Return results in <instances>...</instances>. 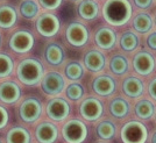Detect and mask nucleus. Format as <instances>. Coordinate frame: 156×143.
<instances>
[{
  "mask_svg": "<svg viewBox=\"0 0 156 143\" xmlns=\"http://www.w3.org/2000/svg\"><path fill=\"white\" fill-rule=\"evenodd\" d=\"M103 16L112 26H124L132 16V5L128 0H107L103 7Z\"/></svg>",
  "mask_w": 156,
  "mask_h": 143,
  "instance_id": "1",
  "label": "nucleus"
},
{
  "mask_svg": "<svg viewBox=\"0 0 156 143\" xmlns=\"http://www.w3.org/2000/svg\"><path fill=\"white\" fill-rule=\"evenodd\" d=\"M16 76L19 80L25 85H35L44 76V69L41 62L34 58L23 59L16 69Z\"/></svg>",
  "mask_w": 156,
  "mask_h": 143,
  "instance_id": "2",
  "label": "nucleus"
},
{
  "mask_svg": "<svg viewBox=\"0 0 156 143\" xmlns=\"http://www.w3.org/2000/svg\"><path fill=\"white\" fill-rule=\"evenodd\" d=\"M62 135L68 143H83L87 137V127L83 121L72 119L63 126Z\"/></svg>",
  "mask_w": 156,
  "mask_h": 143,
  "instance_id": "3",
  "label": "nucleus"
},
{
  "mask_svg": "<svg viewBox=\"0 0 156 143\" xmlns=\"http://www.w3.org/2000/svg\"><path fill=\"white\" fill-rule=\"evenodd\" d=\"M148 130L139 121H129L121 129V140L124 143H146Z\"/></svg>",
  "mask_w": 156,
  "mask_h": 143,
  "instance_id": "4",
  "label": "nucleus"
},
{
  "mask_svg": "<svg viewBox=\"0 0 156 143\" xmlns=\"http://www.w3.org/2000/svg\"><path fill=\"white\" fill-rule=\"evenodd\" d=\"M41 87L48 96H57L64 91L65 80L61 73L50 71L41 79Z\"/></svg>",
  "mask_w": 156,
  "mask_h": 143,
  "instance_id": "5",
  "label": "nucleus"
},
{
  "mask_svg": "<svg viewBox=\"0 0 156 143\" xmlns=\"http://www.w3.org/2000/svg\"><path fill=\"white\" fill-rule=\"evenodd\" d=\"M59 20L56 15L43 13L36 20V30L44 37H51L59 30Z\"/></svg>",
  "mask_w": 156,
  "mask_h": 143,
  "instance_id": "6",
  "label": "nucleus"
},
{
  "mask_svg": "<svg viewBox=\"0 0 156 143\" xmlns=\"http://www.w3.org/2000/svg\"><path fill=\"white\" fill-rule=\"evenodd\" d=\"M9 47L16 54H26L34 47V36L26 30L15 32L9 40Z\"/></svg>",
  "mask_w": 156,
  "mask_h": 143,
  "instance_id": "7",
  "label": "nucleus"
},
{
  "mask_svg": "<svg viewBox=\"0 0 156 143\" xmlns=\"http://www.w3.org/2000/svg\"><path fill=\"white\" fill-rule=\"evenodd\" d=\"M65 36L71 46L83 47L89 40V32L84 25L79 22H72L66 28Z\"/></svg>",
  "mask_w": 156,
  "mask_h": 143,
  "instance_id": "8",
  "label": "nucleus"
},
{
  "mask_svg": "<svg viewBox=\"0 0 156 143\" xmlns=\"http://www.w3.org/2000/svg\"><path fill=\"white\" fill-rule=\"evenodd\" d=\"M20 117L22 119V121L32 124L34 121H36L40 117L42 113V105L37 99L35 98H29L26 99L21 106H20Z\"/></svg>",
  "mask_w": 156,
  "mask_h": 143,
  "instance_id": "9",
  "label": "nucleus"
},
{
  "mask_svg": "<svg viewBox=\"0 0 156 143\" xmlns=\"http://www.w3.org/2000/svg\"><path fill=\"white\" fill-rule=\"evenodd\" d=\"M47 115L54 121H63L70 113V106L62 98H54L47 105Z\"/></svg>",
  "mask_w": 156,
  "mask_h": 143,
  "instance_id": "10",
  "label": "nucleus"
},
{
  "mask_svg": "<svg viewBox=\"0 0 156 143\" xmlns=\"http://www.w3.org/2000/svg\"><path fill=\"white\" fill-rule=\"evenodd\" d=\"M103 104L96 98L85 99L80 105V115L87 121H96L103 115Z\"/></svg>",
  "mask_w": 156,
  "mask_h": 143,
  "instance_id": "11",
  "label": "nucleus"
},
{
  "mask_svg": "<svg viewBox=\"0 0 156 143\" xmlns=\"http://www.w3.org/2000/svg\"><path fill=\"white\" fill-rule=\"evenodd\" d=\"M133 66L135 71L141 76H148L155 68V59L147 51H141L135 55L133 59Z\"/></svg>",
  "mask_w": 156,
  "mask_h": 143,
  "instance_id": "12",
  "label": "nucleus"
},
{
  "mask_svg": "<svg viewBox=\"0 0 156 143\" xmlns=\"http://www.w3.org/2000/svg\"><path fill=\"white\" fill-rule=\"evenodd\" d=\"M21 97V89L15 82L7 80L0 84V100L5 104H15Z\"/></svg>",
  "mask_w": 156,
  "mask_h": 143,
  "instance_id": "13",
  "label": "nucleus"
},
{
  "mask_svg": "<svg viewBox=\"0 0 156 143\" xmlns=\"http://www.w3.org/2000/svg\"><path fill=\"white\" fill-rule=\"evenodd\" d=\"M35 136L40 143H54L58 136V129L54 124L42 122L36 127Z\"/></svg>",
  "mask_w": 156,
  "mask_h": 143,
  "instance_id": "14",
  "label": "nucleus"
},
{
  "mask_svg": "<svg viewBox=\"0 0 156 143\" xmlns=\"http://www.w3.org/2000/svg\"><path fill=\"white\" fill-rule=\"evenodd\" d=\"M92 89L99 96L107 97L115 91V80L110 76H99L93 80Z\"/></svg>",
  "mask_w": 156,
  "mask_h": 143,
  "instance_id": "15",
  "label": "nucleus"
},
{
  "mask_svg": "<svg viewBox=\"0 0 156 143\" xmlns=\"http://www.w3.org/2000/svg\"><path fill=\"white\" fill-rule=\"evenodd\" d=\"M94 39H96V43L99 48H101L104 50H108V49H112L115 44L117 34L113 29H111L108 27H103L96 33Z\"/></svg>",
  "mask_w": 156,
  "mask_h": 143,
  "instance_id": "16",
  "label": "nucleus"
},
{
  "mask_svg": "<svg viewBox=\"0 0 156 143\" xmlns=\"http://www.w3.org/2000/svg\"><path fill=\"white\" fill-rule=\"evenodd\" d=\"M105 56L98 50L89 51L84 57L85 66L92 72H99L105 68Z\"/></svg>",
  "mask_w": 156,
  "mask_h": 143,
  "instance_id": "17",
  "label": "nucleus"
},
{
  "mask_svg": "<svg viewBox=\"0 0 156 143\" xmlns=\"http://www.w3.org/2000/svg\"><path fill=\"white\" fill-rule=\"evenodd\" d=\"M44 57L49 64L61 65L64 61V50L57 43H50L46 48Z\"/></svg>",
  "mask_w": 156,
  "mask_h": 143,
  "instance_id": "18",
  "label": "nucleus"
},
{
  "mask_svg": "<svg viewBox=\"0 0 156 143\" xmlns=\"http://www.w3.org/2000/svg\"><path fill=\"white\" fill-rule=\"evenodd\" d=\"M122 90L129 98H139L143 93V84L136 77H128L125 79Z\"/></svg>",
  "mask_w": 156,
  "mask_h": 143,
  "instance_id": "19",
  "label": "nucleus"
},
{
  "mask_svg": "<svg viewBox=\"0 0 156 143\" xmlns=\"http://www.w3.org/2000/svg\"><path fill=\"white\" fill-rule=\"evenodd\" d=\"M98 13H99V7L94 0H83L78 6V14L84 20L96 19Z\"/></svg>",
  "mask_w": 156,
  "mask_h": 143,
  "instance_id": "20",
  "label": "nucleus"
},
{
  "mask_svg": "<svg viewBox=\"0 0 156 143\" xmlns=\"http://www.w3.org/2000/svg\"><path fill=\"white\" fill-rule=\"evenodd\" d=\"M18 21L16 11L12 6H1L0 7V28H12Z\"/></svg>",
  "mask_w": 156,
  "mask_h": 143,
  "instance_id": "21",
  "label": "nucleus"
},
{
  "mask_svg": "<svg viewBox=\"0 0 156 143\" xmlns=\"http://www.w3.org/2000/svg\"><path fill=\"white\" fill-rule=\"evenodd\" d=\"M7 143H30V133L23 127H14L7 133Z\"/></svg>",
  "mask_w": 156,
  "mask_h": 143,
  "instance_id": "22",
  "label": "nucleus"
},
{
  "mask_svg": "<svg viewBox=\"0 0 156 143\" xmlns=\"http://www.w3.org/2000/svg\"><path fill=\"white\" fill-rule=\"evenodd\" d=\"M110 112L114 117L122 119L129 112V105L122 98H115L111 101L110 104Z\"/></svg>",
  "mask_w": 156,
  "mask_h": 143,
  "instance_id": "23",
  "label": "nucleus"
},
{
  "mask_svg": "<svg viewBox=\"0 0 156 143\" xmlns=\"http://www.w3.org/2000/svg\"><path fill=\"white\" fill-rule=\"evenodd\" d=\"M133 27L137 33H148L153 27V20L149 14L147 13H139L133 20Z\"/></svg>",
  "mask_w": 156,
  "mask_h": 143,
  "instance_id": "24",
  "label": "nucleus"
},
{
  "mask_svg": "<svg viewBox=\"0 0 156 143\" xmlns=\"http://www.w3.org/2000/svg\"><path fill=\"white\" fill-rule=\"evenodd\" d=\"M154 112H155V107L149 100H144L143 99V100H140L135 105V114L140 119L148 120V119H150L154 115Z\"/></svg>",
  "mask_w": 156,
  "mask_h": 143,
  "instance_id": "25",
  "label": "nucleus"
},
{
  "mask_svg": "<svg viewBox=\"0 0 156 143\" xmlns=\"http://www.w3.org/2000/svg\"><path fill=\"white\" fill-rule=\"evenodd\" d=\"M110 69L115 75H125L128 71V59L122 55H115L111 59Z\"/></svg>",
  "mask_w": 156,
  "mask_h": 143,
  "instance_id": "26",
  "label": "nucleus"
},
{
  "mask_svg": "<svg viewBox=\"0 0 156 143\" xmlns=\"http://www.w3.org/2000/svg\"><path fill=\"white\" fill-rule=\"evenodd\" d=\"M139 46V37L134 33L126 32L122 34L120 39V47L125 51H133Z\"/></svg>",
  "mask_w": 156,
  "mask_h": 143,
  "instance_id": "27",
  "label": "nucleus"
},
{
  "mask_svg": "<svg viewBox=\"0 0 156 143\" xmlns=\"http://www.w3.org/2000/svg\"><path fill=\"white\" fill-rule=\"evenodd\" d=\"M39 11V5L34 0H25L20 5V12L22 14V16L26 18V19H34L35 16H37Z\"/></svg>",
  "mask_w": 156,
  "mask_h": 143,
  "instance_id": "28",
  "label": "nucleus"
},
{
  "mask_svg": "<svg viewBox=\"0 0 156 143\" xmlns=\"http://www.w3.org/2000/svg\"><path fill=\"white\" fill-rule=\"evenodd\" d=\"M98 136L103 140H110L115 135V124L111 121H103L97 127Z\"/></svg>",
  "mask_w": 156,
  "mask_h": 143,
  "instance_id": "29",
  "label": "nucleus"
},
{
  "mask_svg": "<svg viewBox=\"0 0 156 143\" xmlns=\"http://www.w3.org/2000/svg\"><path fill=\"white\" fill-rule=\"evenodd\" d=\"M14 69L13 59L11 56L0 52V78H5L12 75Z\"/></svg>",
  "mask_w": 156,
  "mask_h": 143,
  "instance_id": "30",
  "label": "nucleus"
},
{
  "mask_svg": "<svg viewBox=\"0 0 156 143\" xmlns=\"http://www.w3.org/2000/svg\"><path fill=\"white\" fill-rule=\"evenodd\" d=\"M65 75L66 77L70 79V80H79V79L83 77L84 75V70H83V66L79 64L78 62H71L66 65L65 68Z\"/></svg>",
  "mask_w": 156,
  "mask_h": 143,
  "instance_id": "31",
  "label": "nucleus"
},
{
  "mask_svg": "<svg viewBox=\"0 0 156 143\" xmlns=\"http://www.w3.org/2000/svg\"><path fill=\"white\" fill-rule=\"evenodd\" d=\"M83 96H84V89L80 84L73 83V84L69 85L66 87V97L72 101L80 100L83 98Z\"/></svg>",
  "mask_w": 156,
  "mask_h": 143,
  "instance_id": "32",
  "label": "nucleus"
},
{
  "mask_svg": "<svg viewBox=\"0 0 156 143\" xmlns=\"http://www.w3.org/2000/svg\"><path fill=\"white\" fill-rule=\"evenodd\" d=\"M39 1L41 6L46 9H49V11L57 9L62 4V0H39Z\"/></svg>",
  "mask_w": 156,
  "mask_h": 143,
  "instance_id": "33",
  "label": "nucleus"
},
{
  "mask_svg": "<svg viewBox=\"0 0 156 143\" xmlns=\"http://www.w3.org/2000/svg\"><path fill=\"white\" fill-rule=\"evenodd\" d=\"M7 124H8V112L6 111V108L0 106V129L6 127Z\"/></svg>",
  "mask_w": 156,
  "mask_h": 143,
  "instance_id": "34",
  "label": "nucleus"
},
{
  "mask_svg": "<svg viewBox=\"0 0 156 143\" xmlns=\"http://www.w3.org/2000/svg\"><path fill=\"white\" fill-rule=\"evenodd\" d=\"M135 5H136L139 8H142V9H146L148 7L151 6L153 4V0H134Z\"/></svg>",
  "mask_w": 156,
  "mask_h": 143,
  "instance_id": "35",
  "label": "nucleus"
},
{
  "mask_svg": "<svg viewBox=\"0 0 156 143\" xmlns=\"http://www.w3.org/2000/svg\"><path fill=\"white\" fill-rule=\"evenodd\" d=\"M147 44H148V47H149L150 49L156 50V33H153V34H150L149 36H148Z\"/></svg>",
  "mask_w": 156,
  "mask_h": 143,
  "instance_id": "36",
  "label": "nucleus"
},
{
  "mask_svg": "<svg viewBox=\"0 0 156 143\" xmlns=\"http://www.w3.org/2000/svg\"><path fill=\"white\" fill-rule=\"evenodd\" d=\"M148 91H149L150 97L153 98L154 100H156V78L153 79V80L150 82L149 87H148Z\"/></svg>",
  "mask_w": 156,
  "mask_h": 143,
  "instance_id": "37",
  "label": "nucleus"
},
{
  "mask_svg": "<svg viewBox=\"0 0 156 143\" xmlns=\"http://www.w3.org/2000/svg\"><path fill=\"white\" fill-rule=\"evenodd\" d=\"M151 143H156V131L154 133V135H153V138H151Z\"/></svg>",
  "mask_w": 156,
  "mask_h": 143,
  "instance_id": "38",
  "label": "nucleus"
},
{
  "mask_svg": "<svg viewBox=\"0 0 156 143\" xmlns=\"http://www.w3.org/2000/svg\"><path fill=\"white\" fill-rule=\"evenodd\" d=\"M0 43H1V36H0Z\"/></svg>",
  "mask_w": 156,
  "mask_h": 143,
  "instance_id": "39",
  "label": "nucleus"
},
{
  "mask_svg": "<svg viewBox=\"0 0 156 143\" xmlns=\"http://www.w3.org/2000/svg\"><path fill=\"white\" fill-rule=\"evenodd\" d=\"M155 25H156V16H155Z\"/></svg>",
  "mask_w": 156,
  "mask_h": 143,
  "instance_id": "40",
  "label": "nucleus"
},
{
  "mask_svg": "<svg viewBox=\"0 0 156 143\" xmlns=\"http://www.w3.org/2000/svg\"><path fill=\"white\" fill-rule=\"evenodd\" d=\"M155 119H156V115H155Z\"/></svg>",
  "mask_w": 156,
  "mask_h": 143,
  "instance_id": "41",
  "label": "nucleus"
},
{
  "mask_svg": "<svg viewBox=\"0 0 156 143\" xmlns=\"http://www.w3.org/2000/svg\"><path fill=\"white\" fill-rule=\"evenodd\" d=\"M73 1H76V0H73Z\"/></svg>",
  "mask_w": 156,
  "mask_h": 143,
  "instance_id": "42",
  "label": "nucleus"
},
{
  "mask_svg": "<svg viewBox=\"0 0 156 143\" xmlns=\"http://www.w3.org/2000/svg\"><path fill=\"white\" fill-rule=\"evenodd\" d=\"M0 143H1V142H0Z\"/></svg>",
  "mask_w": 156,
  "mask_h": 143,
  "instance_id": "43",
  "label": "nucleus"
}]
</instances>
